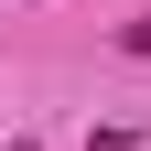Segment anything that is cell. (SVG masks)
<instances>
[{"label":"cell","instance_id":"obj_1","mask_svg":"<svg viewBox=\"0 0 151 151\" xmlns=\"http://www.w3.org/2000/svg\"><path fill=\"white\" fill-rule=\"evenodd\" d=\"M119 43H129V54H151V11H140V22H129V32H119Z\"/></svg>","mask_w":151,"mask_h":151}]
</instances>
